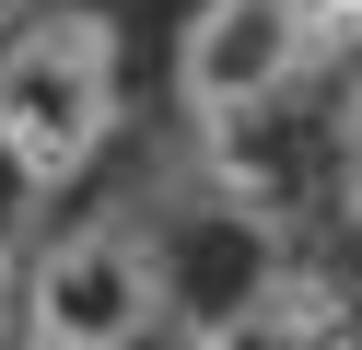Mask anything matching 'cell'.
<instances>
[{"mask_svg":"<svg viewBox=\"0 0 362 350\" xmlns=\"http://www.w3.org/2000/svg\"><path fill=\"white\" fill-rule=\"evenodd\" d=\"M199 303V222L164 187H82L12 257V350H175Z\"/></svg>","mask_w":362,"mask_h":350,"instance_id":"6da1fadb","label":"cell"},{"mask_svg":"<svg viewBox=\"0 0 362 350\" xmlns=\"http://www.w3.org/2000/svg\"><path fill=\"white\" fill-rule=\"evenodd\" d=\"M141 23L129 0H24L0 23V199L47 222L129 152Z\"/></svg>","mask_w":362,"mask_h":350,"instance_id":"7a4b0ae2","label":"cell"},{"mask_svg":"<svg viewBox=\"0 0 362 350\" xmlns=\"http://www.w3.org/2000/svg\"><path fill=\"white\" fill-rule=\"evenodd\" d=\"M339 59H351V35L315 0H175L164 105L222 187H257L269 152H304V117Z\"/></svg>","mask_w":362,"mask_h":350,"instance_id":"3957f363","label":"cell"},{"mask_svg":"<svg viewBox=\"0 0 362 350\" xmlns=\"http://www.w3.org/2000/svg\"><path fill=\"white\" fill-rule=\"evenodd\" d=\"M304 187H315V233H327V269H339V292L362 303V47L327 70V93H315V117H304Z\"/></svg>","mask_w":362,"mask_h":350,"instance_id":"277c9868","label":"cell"},{"mask_svg":"<svg viewBox=\"0 0 362 350\" xmlns=\"http://www.w3.org/2000/svg\"><path fill=\"white\" fill-rule=\"evenodd\" d=\"M315 12H327V23H339V35H351V47H362V0H315Z\"/></svg>","mask_w":362,"mask_h":350,"instance_id":"5b68a950","label":"cell"},{"mask_svg":"<svg viewBox=\"0 0 362 350\" xmlns=\"http://www.w3.org/2000/svg\"><path fill=\"white\" fill-rule=\"evenodd\" d=\"M12 12H24V0H0V23H12Z\"/></svg>","mask_w":362,"mask_h":350,"instance_id":"8992f818","label":"cell"}]
</instances>
